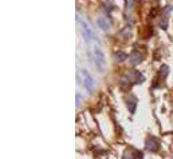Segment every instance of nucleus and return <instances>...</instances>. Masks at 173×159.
I'll use <instances>...</instances> for the list:
<instances>
[{"instance_id":"1","label":"nucleus","mask_w":173,"mask_h":159,"mask_svg":"<svg viewBox=\"0 0 173 159\" xmlns=\"http://www.w3.org/2000/svg\"><path fill=\"white\" fill-rule=\"evenodd\" d=\"M90 54H91V59H93V63L95 64V67H97L99 71H103L106 67V59H105V55H103L102 49L98 46H91Z\"/></svg>"},{"instance_id":"4","label":"nucleus","mask_w":173,"mask_h":159,"mask_svg":"<svg viewBox=\"0 0 173 159\" xmlns=\"http://www.w3.org/2000/svg\"><path fill=\"white\" fill-rule=\"evenodd\" d=\"M145 147H146V150L150 151V153H156V151H159L160 150L159 139L154 138V136H149V138L145 140Z\"/></svg>"},{"instance_id":"13","label":"nucleus","mask_w":173,"mask_h":159,"mask_svg":"<svg viewBox=\"0 0 173 159\" xmlns=\"http://www.w3.org/2000/svg\"><path fill=\"white\" fill-rule=\"evenodd\" d=\"M81 99H82V96H81V94H76V107H79L81 106Z\"/></svg>"},{"instance_id":"8","label":"nucleus","mask_w":173,"mask_h":159,"mask_svg":"<svg viewBox=\"0 0 173 159\" xmlns=\"http://www.w3.org/2000/svg\"><path fill=\"white\" fill-rule=\"evenodd\" d=\"M126 106H128V110L132 114L136 112V108H137V99H136V96H129L126 99Z\"/></svg>"},{"instance_id":"6","label":"nucleus","mask_w":173,"mask_h":159,"mask_svg":"<svg viewBox=\"0 0 173 159\" xmlns=\"http://www.w3.org/2000/svg\"><path fill=\"white\" fill-rule=\"evenodd\" d=\"M130 80H132L133 84H138V83H142V82L145 80L144 75L140 72V71H137V69H133L132 72H130Z\"/></svg>"},{"instance_id":"10","label":"nucleus","mask_w":173,"mask_h":159,"mask_svg":"<svg viewBox=\"0 0 173 159\" xmlns=\"http://www.w3.org/2000/svg\"><path fill=\"white\" fill-rule=\"evenodd\" d=\"M115 59H117V62H125L126 60V54L122 51L117 52V54H115Z\"/></svg>"},{"instance_id":"11","label":"nucleus","mask_w":173,"mask_h":159,"mask_svg":"<svg viewBox=\"0 0 173 159\" xmlns=\"http://www.w3.org/2000/svg\"><path fill=\"white\" fill-rule=\"evenodd\" d=\"M133 153H130V151H125V153L122 154V159H133Z\"/></svg>"},{"instance_id":"2","label":"nucleus","mask_w":173,"mask_h":159,"mask_svg":"<svg viewBox=\"0 0 173 159\" xmlns=\"http://www.w3.org/2000/svg\"><path fill=\"white\" fill-rule=\"evenodd\" d=\"M78 21H79L81 31H82L83 39L86 40V43H90V42H98V40H99V39H98V36H97V34L93 31V28H91V27L89 26V24L86 23L85 20H82V19H78Z\"/></svg>"},{"instance_id":"5","label":"nucleus","mask_w":173,"mask_h":159,"mask_svg":"<svg viewBox=\"0 0 173 159\" xmlns=\"http://www.w3.org/2000/svg\"><path fill=\"white\" fill-rule=\"evenodd\" d=\"M97 24L102 31H107V29L110 28V26H112V21H110V19H109L107 16L101 15V16H98V19H97Z\"/></svg>"},{"instance_id":"3","label":"nucleus","mask_w":173,"mask_h":159,"mask_svg":"<svg viewBox=\"0 0 173 159\" xmlns=\"http://www.w3.org/2000/svg\"><path fill=\"white\" fill-rule=\"evenodd\" d=\"M79 75H81V82H82L83 87H85L89 92H93V91H94V86H95L93 76H91L90 74H89L86 69H83V68L79 71Z\"/></svg>"},{"instance_id":"12","label":"nucleus","mask_w":173,"mask_h":159,"mask_svg":"<svg viewBox=\"0 0 173 159\" xmlns=\"http://www.w3.org/2000/svg\"><path fill=\"white\" fill-rule=\"evenodd\" d=\"M128 3H126V8L128 9H130V8H133V6H134V0H126Z\"/></svg>"},{"instance_id":"9","label":"nucleus","mask_w":173,"mask_h":159,"mask_svg":"<svg viewBox=\"0 0 173 159\" xmlns=\"http://www.w3.org/2000/svg\"><path fill=\"white\" fill-rule=\"evenodd\" d=\"M120 84H121V87H122L123 90H129L130 88V86H132V80H130V78L128 75H123V76H121V80H120Z\"/></svg>"},{"instance_id":"7","label":"nucleus","mask_w":173,"mask_h":159,"mask_svg":"<svg viewBox=\"0 0 173 159\" xmlns=\"http://www.w3.org/2000/svg\"><path fill=\"white\" fill-rule=\"evenodd\" d=\"M141 60H142V54H141V52L136 48L134 51L132 52V55H130V63H132L133 66H137Z\"/></svg>"}]
</instances>
